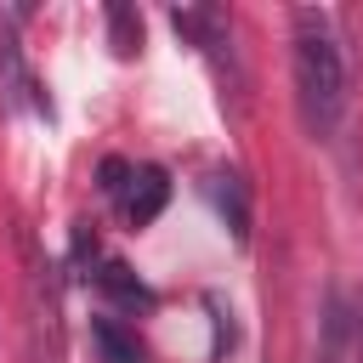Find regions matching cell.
<instances>
[{"instance_id":"cell-1","label":"cell","mask_w":363,"mask_h":363,"mask_svg":"<svg viewBox=\"0 0 363 363\" xmlns=\"http://www.w3.org/2000/svg\"><path fill=\"white\" fill-rule=\"evenodd\" d=\"M295 102L312 136H329L346 113V57L323 11H295Z\"/></svg>"},{"instance_id":"cell-2","label":"cell","mask_w":363,"mask_h":363,"mask_svg":"<svg viewBox=\"0 0 363 363\" xmlns=\"http://www.w3.org/2000/svg\"><path fill=\"white\" fill-rule=\"evenodd\" d=\"M28 250V363H62V329H57V278L51 267L34 255V244L23 238Z\"/></svg>"},{"instance_id":"cell-3","label":"cell","mask_w":363,"mask_h":363,"mask_svg":"<svg viewBox=\"0 0 363 363\" xmlns=\"http://www.w3.org/2000/svg\"><path fill=\"white\" fill-rule=\"evenodd\" d=\"M318 363H363V340H357V306H352L340 289H329V295H323Z\"/></svg>"},{"instance_id":"cell-4","label":"cell","mask_w":363,"mask_h":363,"mask_svg":"<svg viewBox=\"0 0 363 363\" xmlns=\"http://www.w3.org/2000/svg\"><path fill=\"white\" fill-rule=\"evenodd\" d=\"M164 199H170V176H164L159 164H136L130 182H125V193H119V216H125L130 227H147V221L164 210Z\"/></svg>"},{"instance_id":"cell-5","label":"cell","mask_w":363,"mask_h":363,"mask_svg":"<svg viewBox=\"0 0 363 363\" xmlns=\"http://www.w3.org/2000/svg\"><path fill=\"white\" fill-rule=\"evenodd\" d=\"M210 199H216V210L227 216L233 238H250V193H244V182H238L233 170H216V176H210Z\"/></svg>"},{"instance_id":"cell-6","label":"cell","mask_w":363,"mask_h":363,"mask_svg":"<svg viewBox=\"0 0 363 363\" xmlns=\"http://www.w3.org/2000/svg\"><path fill=\"white\" fill-rule=\"evenodd\" d=\"M91 340H96L102 363H147V352H142L136 329H125L119 318H96V323H91Z\"/></svg>"},{"instance_id":"cell-7","label":"cell","mask_w":363,"mask_h":363,"mask_svg":"<svg viewBox=\"0 0 363 363\" xmlns=\"http://www.w3.org/2000/svg\"><path fill=\"white\" fill-rule=\"evenodd\" d=\"M96 289H102V295H113V301H119V306H130V312H147V306H153L147 284H142L125 261H108V267L96 272Z\"/></svg>"},{"instance_id":"cell-8","label":"cell","mask_w":363,"mask_h":363,"mask_svg":"<svg viewBox=\"0 0 363 363\" xmlns=\"http://www.w3.org/2000/svg\"><path fill=\"white\" fill-rule=\"evenodd\" d=\"M108 34H113V51L130 57V51L142 45V17H136L130 6H108Z\"/></svg>"},{"instance_id":"cell-9","label":"cell","mask_w":363,"mask_h":363,"mask_svg":"<svg viewBox=\"0 0 363 363\" xmlns=\"http://www.w3.org/2000/svg\"><path fill=\"white\" fill-rule=\"evenodd\" d=\"M170 23H176V34H187V40H204V34H210L221 17H216V11H182V6H176V11H170Z\"/></svg>"},{"instance_id":"cell-10","label":"cell","mask_w":363,"mask_h":363,"mask_svg":"<svg viewBox=\"0 0 363 363\" xmlns=\"http://www.w3.org/2000/svg\"><path fill=\"white\" fill-rule=\"evenodd\" d=\"M130 170H136V164H125V159H102V193H108V199H119V193H125V182H130Z\"/></svg>"},{"instance_id":"cell-11","label":"cell","mask_w":363,"mask_h":363,"mask_svg":"<svg viewBox=\"0 0 363 363\" xmlns=\"http://www.w3.org/2000/svg\"><path fill=\"white\" fill-rule=\"evenodd\" d=\"M357 340H363V295H357Z\"/></svg>"}]
</instances>
